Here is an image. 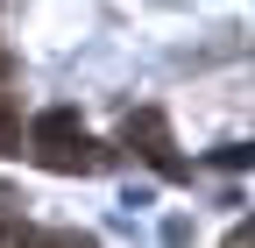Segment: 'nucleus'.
<instances>
[{
    "label": "nucleus",
    "mask_w": 255,
    "mask_h": 248,
    "mask_svg": "<svg viewBox=\"0 0 255 248\" xmlns=\"http://www.w3.org/2000/svg\"><path fill=\"white\" fill-rule=\"evenodd\" d=\"M28 149H36V163L43 170H64V177H78V170H100L107 163V149L85 135V121L71 107H43L36 121H28Z\"/></svg>",
    "instance_id": "f257e3e1"
},
{
    "label": "nucleus",
    "mask_w": 255,
    "mask_h": 248,
    "mask_svg": "<svg viewBox=\"0 0 255 248\" xmlns=\"http://www.w3.org/2000/svg\"><path fill=\"white\" fill-rule=\"evenodd\" d=\"M121 142L135 149L142 163H156L163 177H184V163H177V142H170V121L156 114V107H142V114H128V128H121Z\"/></svg>",
    "instance_id": "f03ea898"
},
{
    "label": "nucleus",
    "mask_w": 255,
    "mask_h": 248,
    "mask_svg": "<svg viewBox=\"0 0 255 248\" xmlns=\"http://www.w3.org/2000/svg\"><path fill=\"white\" fill-rule=\"evenodd\" d=\"M220 163H227V170H255V142L248 149H220Z\"/></svg>",
    "instance_id": "7ed1b4c3"
},
{
    "label": "nucleus",
    "mask_w": 255,
    "mask_h": 248,
    "mask_svg": "<svg viewBox=\"0 0 255 248\" xmlns=\"http://www.w3.org/2000/svg\"><path fill=\"white\" fill-rule=\"evenodd\" d=\"M0 206H7V184H0Z\"/></svg>",
    "instance_id": "20e7f679"
}]
</instances>
